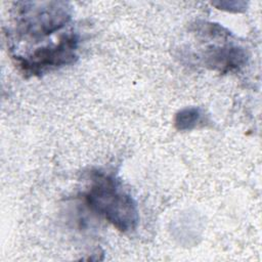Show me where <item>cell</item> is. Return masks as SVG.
<instances>
[{
    "mask_svg": "<svg viewBox=\"0 0 262 262\" xmlns=\"http://www.w3.org/2000/svg\"><path fill=\"white\" fill-rule=\"evenodd\" d=\"M72 17L67 2H18L15 23L17 31L28 37L39 39L63 28Z\"/></svg>",
    "mask_w": 262,
    "mask_h": 262,
    "instance_id": "7a4b0ae2",
    "label": "cell"
},
{
    "mask_svg": "<svg viewBox=\"0 0 262 262\" xmlns=\"http://www.w3.org/2000/svg\"><path fill=\"white\" fill-rule=\"evenodd\" d=\"M87 206L122 232L136 228L139 216L133 198L112 175L100 171L90 173L85 191Z\"/></svg>",
    "mask_w": 262,
    "mask_h": 262,
    "instance_id": "6da1fadb",
    "label": "cell"
},
{
    "mask_svg": "<svg viewBox=\"0 0 262 262\" xmlns=\"http://www.w3.org/2000/svg\"><path fill=\"white\" fill-rule=\"evenodd\" d=\"M79 38L76 34L60 37L55 44H48L34 50L28 56H16L21 72L27 76H38L76 61Z\"/></svg>",
    "mask_w": 262,
    "mask_h": 262,
    "instance_id": "3957f363",
    "label": "cell"
},
{
    "mask_svg": "<svg viewBox=\"0 0 262 262\" xmlns=\"http://www.w3.org/2000/svg\"><path fill=\"white\" fill-rule=\"evenodd\" d=\"M215 6H217L219 9L227 10V11H243L245 10L246 3L242 1H221V2H215L213 3Z\"/></svg>",
    "mask_w": 262,
    "mask_h": 262,
    "instance_id": "8992f818",
    "label": "cell"
},
{
    "mask_svg": "<svg viewBox=\"0 0 262 262\" xmlns=\"http://www.w3.org/2000/svg\"><path fill=\"white\" fill-rule=\"evenodd\" d=\"M204 60L205 66L221 73H227L244 67L247 63L248 54L245 48L228 43L209 47L205 51Z\"/></svg>",
    "mask_w": 262,
    "mask_h": 262,
    "instance_id": "277c9868",
    "label": "cell"
},
{
    "mask_svg": "<svg viewBox=\"0 0 262 262\" xmlns=\"http://www.w3.org/2000/svg\"><path fill=\"white\" fill-rule=\"evenodd\" d=\"M205 114L201 107L188 106L180 110L174 119V125L179 131H189L204 122Z\"/></svg>",
    "mask_w": 262,
    "mask_h": 262,
    "instance_id": "5b68a950",
    "label": "cell"
}]
</instances>
